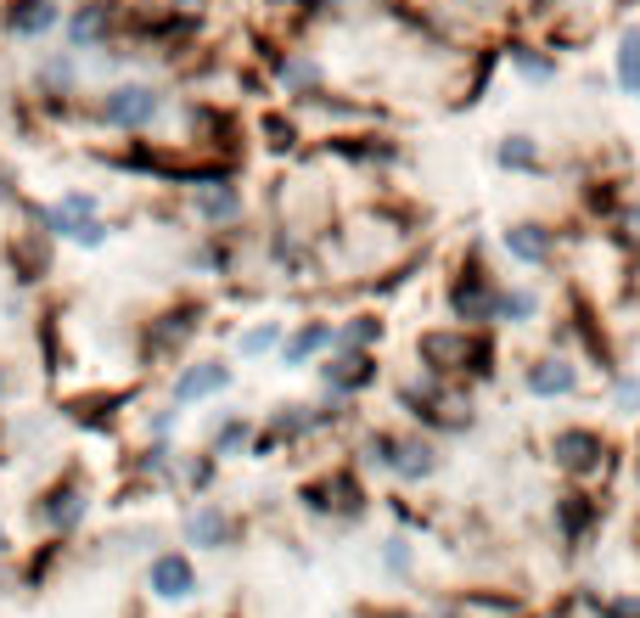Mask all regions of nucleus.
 <instances>
[{"instance_id":"obj_30","label":"nucleus","mask_w":640,"mask_h":618,"mask_svg":"<svg viewBox=\"0 0 640 618\" xmlns=\"http://www.w3.org/2000/svg\"><path fill=\"white\" fill-rule=\"evenodd\" d=\"M606 242L618 253H640V203H618V214L606 219Z\"/></svg>"},{"instance_id":"obj_28","label":"nucleus","mask_w":640,"mask_h":618,"mask_svg":"<svg viewBox=\"0 0 640 618\" xmlns=\"http://www.w3.org/2000/svg\"><path fill=\"white\" fill-rule=\"evenodd\" d=\"M253 428L259 421H248V416H225V421H214V433H209V450L214 455H248V444H253Z\"/></svg>"},{"instance_id":"obj_25","label":"nucleus","mask_w":640,"mask_h":618,"mask_svg":"<svg viewBox=\"0 0 640 618\" xmlns=\"http://www.w3.org/2000/svg\"><path fill=\"white\" fill-rule=\"evenodd\" d=\"M505 62L528 79V85H551L556 79V51H545V46H528V40H512L505 46Z\"/></svg>"},{"instance_id":"obj_2","label":"nucleus","mask_w":640,"mask_h":618,"mask_svg":"<svg viewBox=\"0 0 640 618\" xmlns=\"http://www.w3.org/2000/svg\"><path fill=\"white\" fill-rule=\"evenodd\" d=\"M416 361L422 371L432 377H455V382H494V361H500V349H494V327L484 332H472V327H427L416 338Z\"/></svg>"},{"instance_id":"obj_22","label":"nucleus","mask_w":640,"mask_h":618,"mask_svg":"<svg viewBox=\"0 0 640 618\" xmlns=\"http://www.w3.org/2000/svg\"><path fill=\"white\" fill-rule=\"evenodd\" d=\"M259 147H264L269 157H292V152L303 147L298 113H292V108H264V113H259Z\"/></svg>"},{"instance_id":"obj_15","label":"nucleus","mask_w":640,"mask_h":618,"mask_svg":"<svg viewBox=\"0 0 640 618\" xmlns=\"http://www.w3.org/2000/svg\"><path fill=\"white\" fill-rule=\"evenodd\" d=\"M331 343H337V320L310 315V320H298V327H287L276 361H281V371H303V366H315L321 354H331Z\"/></svg>"},{"instance_id":"obj_18","label":"nucleus","mask_w":640,"mask_h":618,"mask_svg":"<svg viewBox=\"0 0 640 618\" xmlns=\"http://www.w3.org/2000/svg\"><path fill=\"white\" fill-rule=\"evenodd\" d=\"M236 534H242V524L219 501H197L186 512V545H197V551H225V545H236Z\"/></svg>"},{"instance_id":"obj_39","label":"nucleus","mask_w":640,"mask_h":618,"mask_svg":"<svg viewBox=\"0 0 640 618\" xmlns=\"http://www.w3.org/2000/svg\"><path fill=\"white\" fill-rule=\"evenodd\" d=\"M635 102H640V85H635Z\"/></svg>"},{"instance_id":"obj_12","label":"nucleus","mask_w":640,"mask_h":618,"mask_svg":"<svg viewBox=\"0 0 640 618\" xmlns=\"http://www.w3.org/2000/svg\"><path fill=\"white\" fill-rule=\"evenodd\" d=\"M51 242L40 225H23V231H7V242H0V258H7V270L17 287H40L51 270H57V258H51Z\"/></svg>"},{"instance_id":"obj_5","label":"nucleus","mask_w":640,"mask_h":618,"mask_svg":"<svg viewBox=\"0 0 640 618\" xmlns=\"http://www.w3.org/2000/svg\"><path fill=\"white\" fill-rule=\"evenodd\" d=\"M202 327H209V304H202V299H180V304L158 310L152 320H141V338H135V349H141V366H147V371L180 366L186 349H191V338H197Z\"/></svg>"},{"instance_id":"obj_21","label":"nucleus","mask_w":640,"mask_h":618,"mask_svg":"<svg viewBox=\"0 0 640 618\" xmlns=\"http://www.w3.org/2000/svg\"><path fill=\"white\" fill-rule=\"evenodd\" d=\"M438 467H444V450H438L432 433H422V428L399 433V455H393V478L399 483H427Z\"/></svg>"},{"instance_id":"obj_11","label":"nucleus","mask_w":640,"mask_h":618,"mask_svg":"<svg viewBox=\"0 0 640 618\" xmlns=\"http://www.w3.org/2000/svg\"><path fill=\"white\" fill-rule=\"evenodd\" d=\"M236 382V366L225 361V354H202V361H186L175 366V377H168V405H202V400H219L225 388Z\"/></svg>"},{"instance_id":"obj_7","label":"nucleus","mask_w":640,"mask_h":618,"mask_svg":"<svg viewBox=\"0 0 640 618\" xmlns=\"http://www.w3.org/2000/svg\"><path fill=\"white\" fill-rule=\"evenodd\" d=\"M85 512H90V478H85V467H62L46 490H40V501H34V529H46V534H74L79 524H85Z\"/></svg>"},{"instance_id":"obj_1","label":"nucleus","mask_w":640,"mask_h":618,"mask_svg":"<svg viewBox=\"0 0 640 618\" xmlns=\"http://www.w3.org/2000/svg\"><path fill=\"white\" fill-rule=\"evenodd\" d=\"M393 405L416 421L422 433H466L478 411H472V382H455V377H432V371H416L393 388Z\"/></svg>"},{"instance_id":"obj_34","label":"nucleus","mask_w":640,"mask_h":618,"mask_svg":"<svg viewBox=\"0 0 640 618\" xmlns=\"http://www.w3.org/2000/svg\"><path fill=\"white\" fill-rule=\"evenodd\" d=\"M382 563H388V573H411V540H388Z\"/></svg>"},{"instance_id":"obj_4","label":"nucleus","mask_w":640,"mask_h":618,"mask_svg":"<svg viewBox=\"0 0 640 618\" xmlns=\"http://www.w3.org/2000/svg\"><path fill=\"white\" fill-rule=\"evenodd\" d=\"M168 113V96L147 79H113L108 90L90 102V124L108 129V136H147Z\"/></svg>"},{"instance_id":"obj_36","label":"nucleus","mask_w":640,"mask_h":618,"mask_svg":"<svg viewBox=\"0 0 640 618\" xmlns=\"http://www.w3.org/2000/svg\"><path fill=\"white\" fill-rule=\"evenodd\" d=\"M315 7H321V12H343V7H349V0H315Z\"/></svg>"},{"instance_id":"obj_27","label":"nucleus","mask_w":640,"mask_h":618,"mask_svg":"<svg viewBox=\"0 0 640 618\" xmlns=\"http://www.w3.org/2000/svg\"><path fill=\"white\" fill-rule=\"evenodd\" d=\"M539 292L534 287H500V327H528V320H539Z\"/></svg>"},{"instance_id":"obj_3","label":"nucleus","mask_w":640,"mask_h":618,"mask_svg":"<svg viewBox=\"0 0 640 618\" xmlns=\"http://www.w3.org/2000/svg\"><path fill=\"white\" fill-rule=\"evenodd\" d=\"M444 310H450L455 327H472V332L500 327V281H494V270L484 265V248H478V242L461 253L455 276L444 281Z\"/></svg>"},{"instance_id":"obj_23","label":"nucleus","mask_w":640,"mask_h":618,"mask_svg":"<svg viewBox=\"0 0 640 618\" xmlns=\"http://www.w3.org/2000/svg\"><path fill=\"white\" fill-rule=\"evenodd\" d=\"M494 164H500L505 175H539V169H545V152H539L534 136L512 129V136H500V141H494Z\"/></svg>"},{"instance_id":"obj_29","label":"nucleus","mask_w":640,"mask_h":618,"mask_svg":"<svg viewBox=\"0 0 640 618\" xmlns=\"http://www.w3.org/2000/svg\"><path fill=\"white\" fill-rule=\"evenodd\" d=\"M360 467H377V472H393V455H399V433L393 428H371L365 439H360Z\"/></svg>"},{"instance_id":"obj_16","label":"nucleus","mask_w":640,"mask_h":618,"mask_svg":"<svg viewBox=\"0 0 640 618\" xmlns=\"http://www.w3.org/2000/svg\"><path fill=\"white\" fill-rule=\"evenodd\" d=\"M500 248H505V258L512 265H528V270H545L551 258H556V231L545 219H512L500 231Z\"/></svg>"},{"instance_id":"obj_33","label":"nucleus","mask_w":640,"mask_h":618,"mask_svg":"<svg viewBox=\"0 0 640 618\" xmlns=\"http://www.w3.org/2000/svg\"><path fill=\"white\" fill-rule=\"evenodd\" d=\"M613 405H618V411H629V416L640 411V377H629V371H618V377H613Z\"/></svg>"},{"instance_id":"obj_20","label":"nucleus","mask_w":640,"mask_h":618,"mask_svg":"<svg viewBox=\"0 0 640 618\" xmlns=\"http://www.w3.org/2000/svg\"><path fill=\"white\" fill-rule=\"evenodd\" d=\"M147 584L158 602H191L197 596V568L186 551H158L152 568H147Z\"/></svg>"},{"instance_id":"obj_19","label":"nucleus","mask_w":640,"mask_h":618,"mask_svg":"<svg viewBox=\"0 0 640 618\" xmlns=\"http://www.w3.org/2000/svg\"><path fill=\"white\" fill-rule=\"evenodd\" d=\"M595 529H601V501H595L590 490H567V495H556V534H562L573 551H585Z\"/></svg>"},{"instance_id":"obj_26","label":"nucleus","mask_w":640,"mask_h":618,"mask_svg":"<svg viewBox=\"0 0 640 618\" xmlns=\"http://www.w3.org/2000/svg\"><path fill=\"white\" fill-rule=\"evenodd\" d=\"M281 338H287V320H253V327L236 338V354H242V361H264V354H281Z\"/></svg>"},{"instance_id":"obj_17","label":"nucleus","mask_w":640,"mask_h":618,"mask_svg":"<svg viewBox=\"0 0 640 618\" xmlns=\"http://www.w3.org/2000/svg\"><path fill=\"white\" fill-rule=\"evenodd\" d=\"M523 388L534 400H573L579 394V366H573V354H539V361L523 366Z\"/></svg>"},{"instance_id":"obj_6","label":"nucleus","mask_w":640,"mask_h":618,"mask_svg":"<svg viewBox=\"0 0 640 618\" xmlns=\"http://www.w3.org/2000/svg\"><path fill=\"white\" fill-rule=\"evenodd\" d=\"M124 28H129V7L124 0H74L62 17V40L74 56H101V51H113L124 40Z\"/></svg>"},{"instance_id":"obj_9","label":"nucleus","mask_w":640,"mask_h":618,"mask_svg":"<svg viewBox=\"0 0 640 618\" xmlns=\"http://www.w3.org/2000/svg\"><path fill=\"white\" fill-rule=\"evenodd\" d=\"M180 191H186V209H191V219L202 225V231H242L248 198H242V186H236V175L202 180V186H180Z\"/></svg>"},{"instance_id":"obj_35","label":"nucleus","mask_w":640,"mask_h":618,"mask_svg":"<svg viewBox=\"0 0 640 618\" xmlns=\"http://www.w3.org/2000/svg\"><path fill=\"white\" fill-rule=\"evenodd\" d=\"M601 618H640V596H606Z\"/></svg>"},{"instance_id":"obj_37","label":"nucleus","mask_w":640,"mask_h":618,"mask_svg":"<svg viewBox=\"0 0 640 618\" xmlns=\"http://www.w3.org/2000/svg\"><path fill=\"white\" fill-rule=\"evenodd\" d=\"M7 545H12V534H7V524H0V557H7Z\"/></svg>"},{"instance_id":"obj_38","label":"nucleus","mask_w":640,"mask_h":618,"mask_svg":"<svg viewBox=\"0 0 640 618\" xmlns=\"http://www.w3.org/2000/svg\"><path fill=\"white\" fill-rule=\"evenodd\" d=\"M7 388H12V377H7V366H0V400H7Z\"/></svg>"},{"instance_id":"obj_10","label":"nucleus","mask_w":640,"mask_h":618,"mask_svg":"<svg viewBox=\"0 0 640 618\" xmlns=\"http://www.w3.org/2000/svg\"><path fill=\"white\" fill-rule=\"evenodd\" d=\"M315 377L331 400H360L365 388H377L382 366H377V349H331L315 361Z\"/></svg>"},{"instance_id":"obj_8","label":"nucleus","mask_w":640,"mask_h":618,"mask_svg":"<svg viewBox=\"0 0 640 618\" xmlns=\"http://www.w3.org/2000/svg\"><path fill=\"white\" fill-rule=\"evenodd\" d=\"M551 462L573 483H590V478L606 472V462H613V439H606L601 428H590V421H567V428L551 433Z\"/></svg>"},{"instance_id":"obj_31","label":"nucleus","mask_w":640,"mask_h":618,"mask_svg":"<svg viewBox=\"0 0 640 618\" xmlns=\"http://www.w3.org/2000/svg\"><path fill=\"white\" fill-rule=\"evenodd\" d=\"M618 85L635 96V85H640V23H629L624 35H618Z\"/></svg>"},{"instance_id":"obj_24","label":"nucleus","mask_w":640,"mask_h":618,"mask_svg":"<svg viewBox=\"0 0 640 618\" xmlns=\"http://www.w3.org/2000/svg\"><path fill=\"white\" fill-rule=\"evenodd\" d=\"M388 338V320L377 310H354L349 320H337V343L331 349H377Z\"/></svg>"},{"instance_id":"obj_14","label":"nucleus","mask_w":640,"mask_h":618,"mask_svg":"<svg viewBox=\"0 0 640 618\" xmlns=\"http://www.w3.org/2000/svg\"><path fill=\"white\" fill-rule=\"evenodd\" d=\"M326 152L343 157L354 169H393L404 164L399 136H382V129H354V136H326Z\"/></svg>"},{"instance_id":"obj_32","label":"nucleus","mask_w":640,"mask_h":618,"mask_svg":"<svg viewBox=\"0 0 640 618\" xmlns=\"http://www.w3.org/2000/svg\"><path fill=\"white\" fill-rule=\"evenodd\" d=\"M108 237H113V225L96 214V219H85L79 231H74V248H90V253H96V248H108Z\"/></svg>"},{"instance_id":"obj_13","label":"nucleus","mask_w":640,"mask_h":618,"mask_svg":"<svg viewBox=\"0 0 640 618\" xmlns=\"http://www.w3.org/2000/svg\"><path fill=\"white\" fill-rule=\"evenodd\" d=\"M62 0H7L0 7V35L17 40V46H40L46 35L62 28Z\"/></svg>"}]
</instances>
